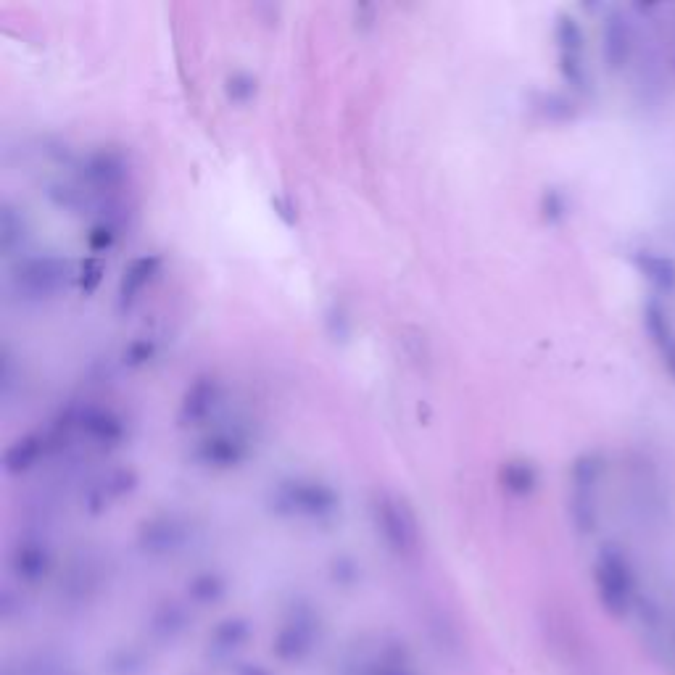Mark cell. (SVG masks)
Returning <instances> with one entry per match:
<instances>
[{"label":"cell","mask_w":675,"mask_h":675,"mask_svg":"<svg viewBox=\"0 0 675 675\" xmlns=\"http://www.w3.org/2000/svg\"><path fill=\"white\" fill-rule=\"evenodd\" d=\"M69 277H77L72 272V264L56 254H45L24 259L16 269L14 283L24 298L40 301V298L59 293Z\"/></svg>","instance_id":"3957f363"},{"label":"cell","mask_w":675,"mask_h":675,"mask_svg":"<svg viewBox=\"0 0 675 675\" xmlns=\"http://www.w3.org/2000/svg\"><path fill=\"white\" fill-rule=\"evenodd\" d=\"M122 225H124L122 211L119 209L103 211V217L98 219L93 227H90V233H88L90 251H93V254H103V251H109V248L119 240V235H122Z\"/></svg>","instance_id":"ba28073f"},{"label":"cell","mask_w":675,"mask_h":675,"mask_svg":"<svg viewBox=\"0 0 675 675\" xmlns=\"http://www.w3.org/2000/svg\"><path fill=\"white\" fill-rule=\"evenodd\" d=\"M151 354H153V341H148V338H138V341L130 343V349L124 351V362L143 364L151 359Z\"/></svg>","instance_id":"7c38bea8"},{"label":"cell","mask_w":675,"mask_h":675,"mask_svg":"<svg viewBox=\"0 0 675 675\" xmlns=\"http://www.w3.org/2000/svg\"><path fill=\"white\" fill-rule=\"evenodd\" d=\"M222 396H225V388L222 383L214 378H201L190 385L185 396L180 401V409H177V422L180 425H201V422H209V417H214V412L222 404Z\"/></svg>","instance_id":"5b68a950"},{"label":"cell","mask_w":675,"mask_h":675,"mask_svg":"<svg viewBox=\"0 0 675 675\" xmlns=\"http://www.w3.org/2000/svg\"><path fill=\"white\" fill-rule=\"evenodd\" d=\"M248 454H251V433L243 422L209 430L193 449V459L198 465L211 470H230L240 465Z\"/></svg>","instance_id":"7a4b0ae2"},{"label":"cell","mask_w":675,"mask_h":675,"mask_svg":"<svg viewBox=\"0 0 675 675\" xmlns=\"http://www.w3.org/2000/svg\"><path fill=\"white\" fill-rule=\"evenodd\" d=\"M161 267L159 256H138V259H132L130 267L124 269L122 280H119V291H117V301L119 309H132L135 301L143 296V291L148 288L156 272Z\"/></svg>","instance_id":"52a82bcc"},{"label":"cell","mask_w":675,"mask_h":675,"mask_svg":"<svg viewBox=\"0 0 675 675\" xmlns=\"http://www.w3.org/2000/svg\"><path fill=\"white\" fill-rule=\"evenodd\" d=\"M269 501L283 515L312 517V520H325V517H330L338 509L335 488L317 478H304V475H293V478L280 480L269 491Z\"/></svg>","instance_id":"6da1fadb"},{"label":"cell","mask_w":675,"mask_h":675,"mask_svg":"<svg viewBox=\"0 0 675 675\" xmlns=\"http://www.w3.org/2000/svg\"><path fill=\"white\" fill-rule=\"evenodd\" d=\"M372 512H375V520H378V528L383 530V536L396 549H407V546L417 541V523H414L412 509L407 507V501L401 499L399 494L378 491Z\"/></svg>","instance_id":"277c9868"},{"label":"cell","mask_w":675,"mask_h":675,"mask_svg":"<svg viewBox=\"0 0 675 675\" xmlns=\"http://www.w3.org/2000/svg\"><path fill=\"white\" fill-rule=\"evenodd\" d=\"M103 277V264L101 259H85L80 267V272H77V280H80V285L85 288V291H95V285L101 283Z\"/></svg>","instance_id":"8fae6325"},{"label":"cell","mask_w":675,"mask_h":675,"mask_svg":"<svg viewBox=\"0 0 675 675\" xmlns=\"http://www.w3.org/2000/svg\"><path fill=\"white\" fill-rule=\"evenodd\" d=\"M536 478H533V467L528 465H507L504 467V486L512 494H528L533 488Z\"/></svg>","instance_id":"30bf717a"},{"label":"cell","mask_w":675,"mask_h":675,"mask_svg":"<svg viewBox=\"0 0 675 675\" xmlns=\"http://www.w3.org/2000/svg\"><path fill=\"white\" fill-rule=\"evenodd\" d=\"M135 483H138V475L130 467H111V470L101 472L95 480H90L88 488L82 491V501H85V507L93 515H98L109 504L130 494Z\"/></svg>","instance_id":"8992f818"},{"label":"cell","mask_w":675,"mask_h":675,"mask_svg":"<svg viewBox=\"0 0 675 675\" xmlns=\"http://www.w3.org/2000/svg\"><path fill=\"white\" fill-rule=\"evenodd\" d=\"M256 90H259L256 88V80L248 72H233L225 80L227 98H230L233 103H240V106H243V103L254 101Z\"/></svg>","instance_id":"9c48e42d"}]
</instances>
